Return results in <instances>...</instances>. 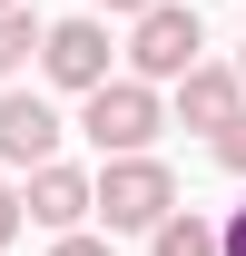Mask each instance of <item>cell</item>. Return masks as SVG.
Returning a JSON list of instances; mask_svg holds the SVG:
<instances>
[{"label":"cell","mask_w":246,"mask_h":256,"mask_svg":"<svg viewBox=\"0 0 246 256\" xmlns=\"http://www.w3.org/2000/svg\"><path fill=\"white\" fill-rule=\"evenodd\" d=\"M178 207V168L168 158H108L89 178V217H108V236H148Z\"/></svg>","instance_id":"1"},{"label":"cell","mask_w":246,"mask_h":256,"mask_svg":"<svg viewBox=\"0 0 246 256\" xmlns=\"http://www.w3.org/2000/svg\"><path fill=\"white\" fill-rule=\"evenodd\" d=\"M197 60H207V30H197V10H187V0L138 10V30H128V79H138V89H158V79L178 89Z\"/></svg>","instance_id":"2"},{"label":"cell","mask_w":246,"mask_h":256,"mask_svg":"<svg viewBox=\"0 0 246 256\" xmlns=\"http://www.w3.org/2000/svg\"><path fill=\"white\" fill-rule=\"evenodd\" d=\"M79 128L98 138V158H148V138L168 128V108H158V89H138V79H98V89L79 98Z\"/></svg>","instance_id":"3"},{"label":"cell","mask_w":246,"mask_h":256,"mask_svg":"<svg viewBox=\"0 0 246 256\" xmlns=\"http://www.w3.org/2000/svg\"><path fill=\"white\" fill-rule=\"evenodd\" d=\"M108 60H118V50H108V20H50V30H40V69H50L60 89H79V98L108 79Z\"/></svg>","instance_id":"4"},{"label":"cell","mask_w":246,"mask_h":256,"mask_svg":"<svg viewBox=\"0 0 246 256\" xmlns=\"http://www.w3.org/2000/svg\"><path fill=\"white\" fill-rule=\"evenodd\" d=\"M20 226H50V236H79V226H89V168H69V158L30 168V188H20Z\"/></svg>","instance_id":"5"},{"label":"cell","mask_w":246,"mask_h":256,"mask_svg":"<svg viewBox=\"0 0 246 256\" xmlns=\"http://www.w3.org/2000/svg\"><path fill=\"white\" fill-rule=\"evenodd\" d=\"M0 158L10 168H50L60 158V108L40 89H0Z\"/></svg>","instance_id":"6"},{"label":"cell","mask_w":246,"mask_h":256,"mask_svg":"<svg viewBox=\"0 0 246 256\" xmlns=\"http://www.w3.org/2000/svg\"><path fill=\"white\" fill-rule=\"evenodd\" d=\"M236 108H246V89H236V69H226V60H197V69L178 79V128H207V138H216Z\"/></svg>","instance_id":"7"},{"label":"cell","mask_w":246,"mask_h":256,"mask_svg":"<svg viewBox=\"0 0 246 256\" xmlns=\"http://www.w3.org/2000/svg\"><path fill=\"white\" fill-rule=\"evenodd\" d=\"M148 256H216V217L207 207H168L148 226Z\"/></svg>","instance_id":"8"},{"label":"cell","mask_w":246,"mask_h":256,"mask_svg":"<svg viewBox=\"0 0 246 256\" xmlns=\"http://www.w3.org/2000/svg\"><path fill=\"white\" fill-rule=\"evenodd\" d=\"M20 60H40V20H30V10H0V89H10Z\"/></svg>","instance_id":"9"},{"label":"cell","mask_w":246,"mask_h":256,"mask_svg":"<svg viewBox=\"0 0 246 256\" xmlns=\"http://www.w3.org/2000/svg\"><path fill=\"white\" fill-rule=\"evenodd\" d=\"M216 168H226V178H246V108L216 128Z\"/></svg>","instance_id":"10"},{"label":"cell","mask_w":246,"mask_h":256,"mask_svg":"<svg viewBox=\"0 0 246 256\" xmlns=\"http://www.w3.org/2000/svg\"><path fill=\"white\" fill-rule=\"evenodd\" d=\"M50 256H118V246H108V236H89V226H79V236H60V246H50Z\"/></svg>","instance_id":"11"},{"label":"cell","mask_w":246,"mask_h":256,"mask_svg":"<svg viewBox=\"0 0 246 256\" xmlns=\"http://www.w3.org/2000/svg\"><path fill=\"white\" fill-rule=\"evenodd\" d=\"M10 236H20V188L0 178V246H10Z\"/></svg>","instance_id":"12"},{"label":"cell","mask_w":246,"mask_h":256,"mask_svg":"<svg viewBox=\"0 0 246 256\" xmlns=\"http://www.w3.org/2000/svg\"><path fill=\"white\" fill-rule=\"evenodd\" d=\"M216 256H246V207H236L226 226H216Z\"/></svg>","instance_id":"13"},{"label":"cell","mask_w":246,"mask_h":256,"mask_svg":"<svg viewBox=\"0 0 246 256\" xmlns=\"http://www.w3.org/2000/svg\"><path fill=\"white\" fill-rule=\"evenodd\" d=\"M98 10H128V20H138V10H158V0H98Z\"/></svg>","instance_id":"14"},{"label":"cell","mask_w":246,"mask_h":256,"mask_svg":"<svg viewBox=\"0 0 246 256\" xmlns=\"http://www.w3.org/2000/svg\"><path fill=\"white\" fill-rule=\"evenodd\" d=\"M236 89H246V50H236Z\"/></svg>","instance_id":"15"},{"label":"cell","mask_w":246,"mask_h":256,"mask_svg":"<svg viewBox=\"0 0 246 256\" xmlns=\"http://www.w3.org/2000/svg\"><path fill=\"white\" fill-rule=\"evenodd\" d=\"M0 10H30V0H0Z\"/></svg>","instance_id":"16"}]
</instances>
